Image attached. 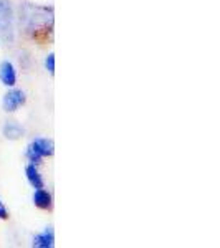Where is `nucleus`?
I'll return each instance as SVG.
<instances>
[{
	"mask_svg": "<svg viewBox=\"0 0 220 248\" xmlns=\"http://www.w3.org/2000/svg\"><path fill=\"white\" fill-rule=\"evenodd\" d=\"M20 20L25 25L27 31L31 35L35 30L43 29V27H53V9L23 3L20 7Z\"/></svg>",
	"mask_w": 220,
	"mask_h": 248,
	"instance_id": "obj_1",
	"label": "nucleus"
},
{
	"mask_svg": "<svg viewBox=\"0 0 220 248\" xmlns=\"http://www.w3.org/2000/svg\"><path fill=\"white\" fill-rule=\"evenodd\" d=\"M31 245L35 248H53L55 247V230L53 227H47L43 232H40L33 237Z\"/></svg>",
	"mask_w": 220,
	"mask_h": 248,
	"instance_id": "obj_6",
	"label": "nucleus"
},
{
	"mask_svg": "<svg viewBox=\"0 0 220 248\" xmlns=\"http://www.w3.org/2000/svg\"><path fill=\"white\" fill-rule=\"evenodd\" d=\"M0 81L2 85L14 88L17 85V70H15L14 63L5 60V62L0 63Z\"/></svg>",
	"mask_w": 220,
	"mask_h": 248,
	"instance_id": "obj_5",
	"label": "nucleus"
},
{
	"mask_svg": "<svg viewBox=\"0 0 220 248\" xmlns=\"http://www.w3.org/2000/svg\"><path fill=\"white\" fill-rule=\"evenodd\" d=\"M45 68L48 73L53 77L55 75V53H48L47 58H45Z\"/></svg>",
	"mask_w": 220,
	"mask_h": 248,
	"instance_id": "obj_10",
	"label": "nucleus"
},
{
	"mask_svg": "<svg viewBox=\"0 0 220 248\" xmlns=\"http://www.w3.org/2000/svg\"><path fill=\"white\" fill-rule=\"evenodd\" d=\"M25 103H27L25 91L14 88V90L7 91V93L3 94L2 108H3V111H5V113H15V111H17L20 106L25 105Z\"/></svg>",
	"mask_w": 220,
	"mask_h": 248,
	"instance_id": "obj_4",
	"label": "nucleus"
},
{
	"mask_svg": "<svg viewBox=\"0 0 220 248\" xmlns=\"http://www.w3.org/2000/svg\"><path fill=\"white\" fill-rule=\"evenodd\" d=\"M53 154H55V144L51 139L37 138L27 146V159L30 161V164H35V166L42 164L43 159L51 157Z\"/></svg>",
	"mask_w": 220,
	"mask_h": 248,
	"instance_id": "obj_2",
	"label": "nucleus"
},
{
	"mask_svg": "<svg viewBox=\"0 0 220 248\" xmlns=\"http://www.w3.org/2000/svg\"><path fill=\"white\" fill-rule=\"evenodd\" d=\"M25 175H27V181L33 189H42V187H45V181H43V175L40 174L38 167L35 166V164H29V166L25 167Z\"/></svg>",
	"mask_w": 220,
	"mask_h": 248,
	"instance_id": "obj_9",
	"label": "nucleus"
},
{
	"mask_svg": "<svg viewBox=\"0 0 220 248\" xmlns=\"http://www.w3.org/2000/svg\"><path fill=\"white\" fill-rule=\"evenodd\" d=\"M2 133L9 141H18L20 138H23L25 129H23L17 121H7L2 127Z\"/></svg>",
	"mask_w": 220,
	"mask_h": 248,
	"instance_id": "obj_8",
	"label": "nucleus"
},
{
	"mask_svg": "<svg viewBox=\"0 0 220 248\" xmlns=\"http://www.w3.org/2000/svg\"><path fill=\"white\" fill-rule=\"evenodd\" d=\"M0 38L5 43L14 42V9L10 0H0Z\"/></svg>",
	"mask_w": 220,
	"mask_h": 248,
	"instance_id": "obj_3",
	"label": "nucleus"
},
{
	"mask_svg": "<svg viewBox=\"0 0 220 248\" xmlns=\"http://www.w3.org/2000/svg\"><path fill=\"white\" fill-rule=\"evenodd\" d=\"M33 205L40 210H51L53 209V197L45 187L42 189H35L33 192Z\"/></svg>",
	"mask_w": 220,
	"mask_h": 248,
	"instance_id": "obj_7",
	"label": "nucleus"
},
{
	"mask_svg": "<svg viewBox=\"0 0 220 248\" xmlns=\"http://www.w3.org/2000/svg\"><path fill=\"white\" fill-rule=\"evenodd\" d=\"M0 218H2V220H9V210L5 209V205H3L2 201H0Z\"/></svg>",
	"mask_w": 220,
	"mask_h": 248,
	"instance_id": "obj_11",
	"label": "nucleus"
}]
</instances>
